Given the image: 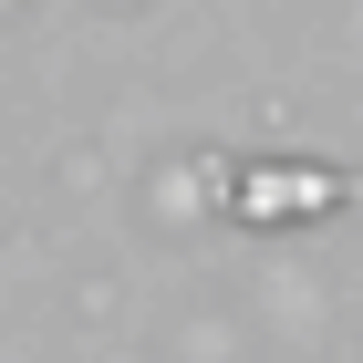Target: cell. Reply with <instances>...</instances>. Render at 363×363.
Instances as JSON below:
<instances>
[]
</instances>
